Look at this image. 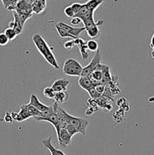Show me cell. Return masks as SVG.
Segmentation results:
<instances>
[{"label":"cell","mask_w":154,"mask_h":155,"mask_svg":"<svg viewBox=\"0 0 154 155\" xmlns=\"http://www.w3.org/2000/svg\"><path fill=\"white\" fill-rule=\"evenodd\" d=\"M33 42L35 46L37 48L39 54L45 58V60L54 69H59V65L55 58L51 48L48 45L45 39L39 33H36L33 36Z\"/></svg>","instance_id":"6da1fadb"},{"label":"cell","mask_w":154,"mask_h":155,"mask_svg":"<svg viewBox=\"0 0 154 155\" xmlns=\"http://www.w3.org/2000/svg\"><path fill=\"white\" fill-rule=\"evenodd\" d=\"M92 83L96 86L98 84L107 85L112 81L113 76L110 71V68L106 64H100L96 69L88 76Z\"/></svg>","instance_id":"7a4b0ae2"},{"label":"cell","mask_w":154,"mask_h":155,"mask_svg":"<svg viewBox=\"0 0 154 155\" xmlns=\"http://www.w3.org/2000/svg\"><path fill=\"white\" fill-rule=\"evenodd\" d=\"M83 67L73 58H67L63 66V74L71 77H81Z\"/></svg>","instance_id":"3957f363"},{"label":"cell","mask_w":154,"mask_h":155,"mask_svg":"<svg viewBox=\"0 0 154 155\" xmlns=\"http://www.w3.org/2000/svg\"><path fill=\"white\" fill-rule=\"evenodd\" d=\"M63 115H64L65 120L67 123V124H70V125L75 127L77 130H78L79 133H80V134H86L88 126V121L85 119H82V118L71 116L70 114H69L65 110L63 111Z\"/></svg>","instance_id":"277c9868"},{"label":"cell","mask_w":154,"mask_h":155,"mask_svg":"<svg viewBox=\"0 0 154 155\" xmlns=\"http://www.w3.org/2000/svg\"><path fill=\"white\" fill-rule=\"evenodd\" d=\"M101 60V53L99 49L95 51V54L94 55L93 58L91 59V61L88 64V66L83 68L81 76H89L95 69L100 64Z\"/></svg>","instance_id":"5b68a950"},{"label":"cell","mask_w":154,"mask_h":155,"mask_svg":"<svg viewBox=\"0 0 154 155\" xmlns=\"http://www.w3.org/2000/svg\"><path fill=\"white\" fill-rule=\"evenodd\" d=\"M57 139H58L59 145L62 148H66V146H68L71 143V140H72V137L68 133L66 129H61L58 134H57Z\"/></svg>","instance_id":"8992f818"},{"label":"cell","mask_w":154,"mask_h":155,"mask_svg":"<svg viewBox=\"0 0 154 155\" xmlns=\"http://www.w3.org/2000/svg\"><path fill=\"white\" fill-rule=\"evenodd\" d=\"M28 105H32L33 107H36L37 110H39V111L41 112H44V111H46L47 110L50 108L51 106H46L45 104H44L43 103L41 102L39 100L38 97L36 96V95L34 94H32L30 95V101H29Z\"/></svg>","instance_id":"52a82bcc"},{"label":"cell","mask_w":154,"mask_h":155,"mask_svg":"<svg viewBox=\"0 0 154 155\" xmlns=\"http://www.w3.org/2000/svg\"><path fill=\"white\" fill-rule=\"evenodd\" d=\"M57 24H58L60 27H61L63 29H64L66 31H67L69 34H71V35H72L73 36H75V38H78L80 33H81L82 31H84V30H85V27H78V28H77V27H70V26L68 25V24H66L65 23L62 22V21L58 22L57 23Z\"/></svg>","instance_id":"ba28073f"},{"label":"cell","mask_w":154,"mask_h":155,"mask_svg":"<svg viewBox=\"0 0 154 155\" xmlns=\"http://www.w3.org/2000/svg\"><path fill=\"white\" fill-rule=\"evenodd\" d=\"M75 41V45H77L79 49L80 54H81L82 58V60L86 61L89 57V54L88 53V48H87V45H86V42H85L83 39H80V38H76V39H74Z\"/></svg>","instance_id":"9c48e42d"},{"label":"cell","mask_w":154,"mask_h":155,"mask_svg":"<svg viewBox=\"0 0 154 155\" xmlns=\"http://www.w3.org/2000/svg\"><path fill=\"white\" fill-rule=\"evenodd\" d=\"M69 84V81L68 80H66V79H60V80H57L56 81L54 82V83L51 86V88L56 92L66 91Z\"/></svg>","instance_id":"30bf717a"},{"label":"cell","mask_w":154,"mask_h":155,"mask_svg":"<svg viewBox=\"0 0 154 155\" xmlns=\"http://www.w3.org/2000/svg\"><path fill=\"white\" fill-rule=\"evenodd\" d=\"M51 139H52V136H50V137H48V139L43 140L42 142V145H43L45 148H46L47 149L51 152V155H66L62 151H60V150L59 149H57V148H55L54 146H53L52 144H51Z\"/></svg>","instance_id":"8fae6325"},{"label":"cell","mask_w":154,"mask_h":155,"mask_svg":"<svg viewBox=\"0 0 154 155\" xmlns=\"http://www.w3.org/2000/svg\"><path fill=\"white\" fill-rule=\"evenodd\" d=\"M8 27H11L14 30L16 31L17 34L19 35L22 33L23 28H24V25L21 23V20H20L18 15L17 12H14V21L13 22H10L8 24Z\"/></svg>","instance_id":"7c38bea8"},{"label":"cell","mask_w":154,"mask_h":155,"mask_svg":"<svg viewBox=\"0 0 154 155\" xmlns=\"http://www.w3.org/2000/svg\"><path fill=\"white\" fill-rule=\"evenodd\" d=\"M103 24H104V21H98L97 22L96 25L85 30L88 36H90L92 39H97V38L99 37L100 34H101V30H100L98 27L99 26H102Z\"/></svg>","instance_id":"4fadbf2b"},{"label":"cell","mask_w":154,"mask_h":155,"mask_svg":"<svg viewBox=\"0 0 154 155\" xmlns=\"http://www.w3.org/2000/svg\"><path fill=\"white\" fill-rule=\"evenodd\" d=\"M79 85L83 89L88 91L91 89V88L95 87V85L92 83L91 80L88 77V76H81L79 80Z\"/></svg>","instance_id":"5bb4252c"},{"label":"cell","mask_w":154,"mask_h":155,"mask_svg":"<svg viewBox=\"0 0 154 155\" xmlns=\"http://www.w3.org/2000/svg\"><path fill=\"white\" fill-rule=\"evenodd\" d=\"M46 6V0H36L32 5V11L36 14H40L43 12Z\"/></svg>","instance_id":"9a60e30c"},{"label":"cell","mask_w":154,"mask_h":155,"mask_svg":"<svg viewBox=\"0 0 154 155\" xmlns=\"http://www.w3.org/2000/svg\"><path fill=\"white\" fill-rule=\"evenodd\" d=\"M69 99V93L66 91L57 92L55 93L54 100L57 104H63Z\"/></svg>","instance_id":"2e32d148"},{"label":"cell","mask_w":154,"mask_h":155,"mask_svg":"<svg viewBox=\"0 0 154 155\" xmlns=\"http://www.w3.org/2000/svg\"><path fill=\"white\" fill-rule=\"evenodd\" d=\"M104 0H88L85 4L86 5V6L88 7L89 11L95 12V10L104 2Z\"/></svg>","instance_id":"e0dca14e"},{"label":"cell","mask_w":154,"mask_h":155,"mask_svg":"<svg viewBox=\"0 0 154 155\" xmlns=\"http://www.w3.org/2000/svg\"><path fill=\"white\" fill-rule=\"evenodd\" d=\"M54 27H55L56 30H57V33H58L59 36H60V37H62V38H71L72 39H76L75 36H73L72 35L69 34V33H68L67 31H66L64 29H63L61 27H60V26H59L57 24H54Z\"/></svg>","instance_id":"ac0fdd59"},{"label":"cell","mask_w":154,"mask_h":155,"mask_svg":"<svg viewBox=\"0 0 154 155\" xmlns=\"http://www.w3.org/2000/svg\"><path fill=\"white\" fill-rule=\"evenodd\" d=\"M3 5L7 10L15 11L18 0H1Z\"/></svg>","instance_id":"d6986e66"},{"label":"cell","mask_w":154,"mask_h":155,"mask_svg":"<svg viewBox=\"0 0 154 155\" xmlns=\"http://www.w3.org/2000/svg\"><path fill=\"white\" fill-rule=\"evenodd\" d=\"M4 33L7 36V37L8 38L9 41L14 40V39L16 38V36H18L16 31H15L13 28H11V27H8V28L5 30Z\"/></svg>","instance_id":"ffe728a7"},{"label":"cell","mask_w":154,"mask_h":155,"mask_svg":"<svg viewBox=\"0 0 154 155\" xmlns=\"http://www.w3.org/2000/svg\"><path fill=\"white\" fill-rule=\"evenodd\" d=\"M86 45H87L88 49L91 51H96L97 50L99 49L98 48V43L97 42V41L94 40V39L88 41L86 42Z\"/></svg>","instance_id":"44dd1931"},{"label":"cell","mask_w":154,"mask_h":155,"mask_svg":"<svg viewBox=\"0 0 154 155\" xmlns=\"http://www.w3.org/2000/svg\"><path fill=\"white\" fill-rule=\"evenodd\" d=\"M55 93L56 92L51 87H46L43 89V95H45V97H46V98H53V99H54Z\"/></svg>","instance_id":"7402d4cb"},{"label":"cell","mask_w":154,"mask_h":155,"mask_svg":"<svg viewBox=\"0 0 154 155\" xmlns=\"http://www.w3.org/2000/svg\"><path fill=\"white\" fill-rule=\"evenodd\" d=\"M66 130H67L68 133L70 134V136H72V137H73L74 136H75L76 133H79L78 130H77V129L75 128V127H74L73 126L70 125V124H67L66 127Z\"/></svg>","instance_id":"603a6c76"},{"label":"cell","mask_w":154,"mask_h":155,"mask_svg":"<svg viewBox=\"0 0 154 155\" xmlns=\"http://www.w3.org/2000/svg\"><path fill=\"white\" fill-rule=\"evenodd\" d=\"M63 12H64V14L66 15V17H68V18H72L74 16H75V13H74L71 5H69L67 6V7L65 8Z\"/></svg>","instance_id":"cb8c5ba5"},{"label":"cell","mask_w":154,"mask_h":155,"mask_svg":"<svg viewBox=\"0 0 154 155\" xmlns=\"http://www.w3.org/2000/svg\"><path fill=\"white\" fill-rule=\"evenodd\" d=\"M88 92L89 95H90L91 98H95V99H98V98H100V97L102 96V95H100L99 93H98V92L95 90V87H93V88H91V89H89V90L88 91Z\"/></svg>","instance_id":"d4e9b609"},{"label":"cell","mask_w":154,"mask_h":155,"mask_svg":"<svg viewBox=\"0 0 154 155\" xmlns=\"http://www.w3.org/2000/svg\"><path fill=\"white\" fill-rule=\"evenodd\" d=\"M8 42V38L7 36L5 34V33H0V45H1V46H4V45H7Z\"/></svg>","instance_id":"484cf974"},{"label":"cell","mask_w":154,"mask_h":155,"mask_svg":"<svg viewBox=\"0 0 154 155\" xmlns=\"http://www.w3.org/2000/svg\"><path fill=\"white\" fill-rule=\"evenodd\" d=\"M82 4H81V3H78V2L73 3V4L71 5V7H72V10H73L74 13H75V15H76L79 12V10H80V8H82Z\"/></svg>","instance_id":"4316f807"},{"label":"cell","mask_w":154,"mask_h":155,"mask_svg":"<svg viewBox=\"0 0 154 155\" xmlns=\"http://www.w3.org/2000/svg\"><path fill=\"white\" fill-rule=\"evenodd\" d=\"M74 45H75V41L74 40H69L63 44V46H64V48H66V49H68V50L72 49V48L74 47Z\"/></svg>","instance_id":"83f0119b"},{"label":"cell","mask_w":154,"mask_h":155,"mask_svg":"<svg viewBox=\"0 0 154 155\" xmlns=\"http://www.w3.org/2000/svg\"><path fill=\"white\" fill-rule=\"evenodd\" d=\"M105 87H106L105 85H103V84H98L95 86V90H96L97 92H98V93H99L101 95H102V94L104 93Z\"/></svg>","instance_id":"f1b7e54d"},{"label":"cell","mask_w":154,"mask_h":155,"mask_svg":"<svg viewBox=\"0 0 154 155\" xmlns=\"http://www.w3.org/2000/svg\"><path fill=\"white\" fill-rule=\"evenodd\" d=\"M97 110H95V107H90V106H89V107L87 108V110H86L85 115L86 116H91V115H93L94 114H95V112H96Z\"/></svg>","instance_id":"f546056e"},{"label":"cell","mask_w":154,"mask_h":155,"mask_svg":"<svg viewBox=\"0 0 154 155\" xmlns=\"http://www.w3.org/2000/svg\"><path fill=\"white\" fill-rule=\"evenodd\" d=\"M4 120L6 123H11V122H13V120H14L13 117H12L11 113H8V112H6L5 115Z\"/></svg>","instance_id":"4dcf8cb0"},{"label":"cell","mask_w":154,"mask_h":155,"mask_svg":"<svg viewBox=\"0 0 154 155\" xmlns=\"http://www.w3.org/2000/svg\"><path fill=\"white\" fill-rule=\"evenodd\" d=\"M150 48H152V51L150 53V55L152 58L154 59V33L152 34V38H151V41H150Z\"/></svg>","instance_id":"1f68e13d"},{"label":"cell","mask_w":154,"mask_h":155,"mask_svg":"<svg viewBox=\"0 0 154 155\" xmlns=\"http://www.w3.org/2000/svg\"><path fill=\"white\" fill-rule=\"evenodd\" d=\"M82 22V20L79 18H77V17H73V18L71 19V24L72 25H78L79 23Z\"/></svg>","instance_id":"d6a6232c"},{"label":"cell","mask_w":154,"mask_h":155,"mask_svg":"<svg viewBox=\"0 0 154 155\" xmlns=\"http://www.w3.org/2000/svg\"><path fill=\"white\" fill-rule=\"evenodd\" d=\"M148 101H149V102H154V96H152V97H150V98H149V99H148Z\"/></svg>","instance_id":"836d02e7"}]
</instances>
